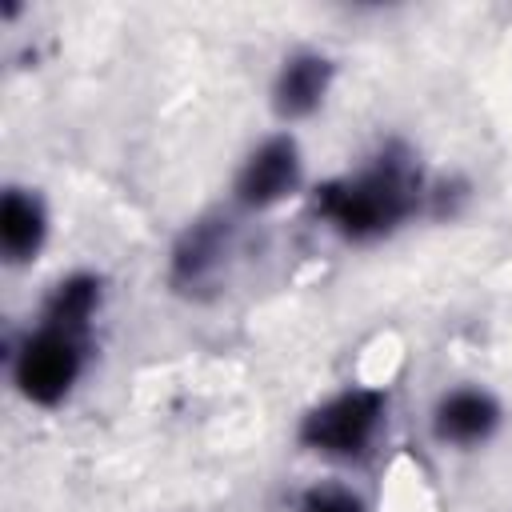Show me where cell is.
<instances>
[{"instance_id":"1","label":"cell","mask_w":512,"mask_h":512,"mask_svg":"<svg viewBox=\"0 0 512 512\" xmlns=\"http://www.w3.org/2000/svg\"><path fill=\"white\" fill-rule=\"evenodd\" d=\"M412 172L400 160H384L352 184H324L316 208L332 216L348 236H376L392 228L412 204Z\"/></svg>"},{"instance_id":"2","label":"cell","mask_w":512,"mask_h":512,"mask_svg":"<svg viewBox=\"0 0 512 512\" xmlns=\"http://www.w3.org/2000/svg\"><path fill=\"white\" fill-rule=\"evenodd\" d=\"M80 372V348H76V336L72 332H40L36 340H28L20 364H16V384L28 400L36 404H56L72 380Z\"/></svg>"},{"instance_id":"3","label":"cell","mask_w":512,"mask_h":512,"mask_svg":"<svg viewBox=\"0 0 512 512\" xmlns=\"http://www.w3.org/2000/svg\"><path fill=\"white\" fill-rule=\"evenodd\" d=\"M380 420V396L376 392H348L320 412H312L300 428L304 444L324 452H360Z\"/></svg>"},{"instance_id":"4","label":"cell","mask_w":512,"mask_h":512,"mask_svg":"<svg viewBox=\"0 0 512 512\" xmlns=\"http://www.w3.org/2000/svg\"><path fill=\"white\" fill-rule=\"evenodd\" d=\"M292 184H296V144L284 140V136H276V140H268V144L244 164L236 192H240V200H244L248 208H264V204L280 200Z\"/></svg>"},{"instance_id":"5","label":"cell","mask_w":512,"mask_h":512,"mask_svg":"<svg viewBox=\"0 0 512 512\" xmlns=\"http://www.w3.org/2000/svg\"><path fill=\"white\" fill-rule=\"evenodd\" d=\"M328 60L324 56H296L288 60V68L280 72V84H276V108L280 116H304L320 104L324 88H328Z\"/></svg>"},{"instance_id":"6","label":"cell","mask_w":512,"mask_h":512,"mask_svg":"<svg viewBox=\"0 0 512 512\" xmlns=\"http://www.w3.org/2000/svg\"><path fill=\"white\" fill-rule=\"evenodd\" d=\"M492 424H496V404L480 392H452L436 412V432L444 440H460V444L488 436Z\"/></svg>"},{"instance_id":"7","label":"cell","mask_w":512,"mask_h":512,"mask_svg":"<svg viewBox=\"0 0 512 512\" xmlns=\"http://www.w3.org/2000/svg\"><path fill=\"white\" fill-rule=\"evenodd\" d=\"M0 240H4V252L24 260L40 248L44 240V212L32 196L24 192H8L4 196V208H0Z\"/></svg>"},{"instance_id":"8","label":"cell","mask_w":512,"mask_h":512,"mask_svg":"<svg viewBox=\"0 0 512 512\" xmlns=\"http://www.w3.org/2000/svg\"><path fill=\"white\" fill-rule=\"evenodd\" d=\"M92 308H96V280L92 276H72L48 300V328L76 332V328H84V320L92 316Z\"/></svg>"},{"instance_id":"9","label":"cell","mask_w":512,"mask_h":512,"mask_svg":"<svg viewBox=\"0 0 512 512\" xmlns=\"http://www.w3.org/2000/svg\"><path fill=\"white\" fill-rule=\"evenodd\" d=\"M216 256H220V228L216 224H200L176 248V280H184V284L200 280L216 264Z\"/></svg>"},{"instance_id":"10","label":"cell","mask_w":512,"mask_h":512,"mask_svg":"<svg viewBox=\"0 0 512 512\" xmlns=\"http://www.w3.org/2000/svg\"><path fill=\"white\" fill-rule=\"evenodd\" d=\"M300 512H360V500L340 492V488H316V492L304 496Z\"/></svg>"}]
</instances>
